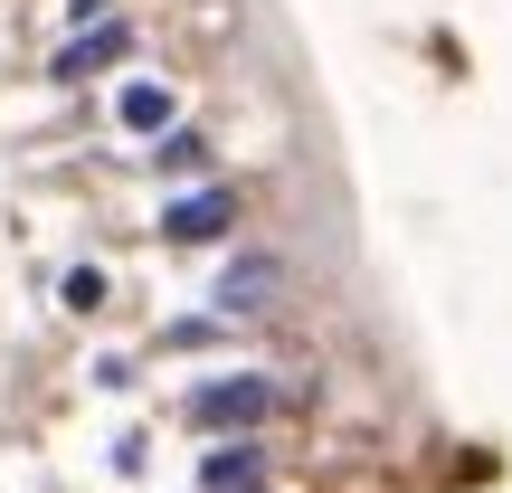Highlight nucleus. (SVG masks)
Returning a JSON list of instances; mask_svg holds the SVG:
<instances>
[{"mask_svg": "<svg viewBox=\"0 0 512 493\" xmlns=\"http://www.w3.org/2000/svg\"><path fill=\"white\" fill-rule=\"evenodd\" d=\"M266 418H275V380H256V370L190 389V427H266Z\"/></svg>", "mask_w": 512, "mask_h": 493, "instance_id": "nucleus-1", "label": "nucleus"}, {"mask_svg": "<svg viewBox=\"0 0 512 493\" xmlns=\"http://www.w3.org/2000/svg\"><path fill=\"white\" fill-rule=\"evenodd\" d=\"M228 228H238V190L228 181L190 190V200H162V238L171 247H209V238H228Z\"/></svg>", "mask_w": 512, "mask_h": 493, "instance_id": "nucleus-2", "label": "nucleus"}, {"mask_svg": "<svg viewBox=\"0 0 512 493\" xmlns=\"http://www.w3.org/2000/svg\"><path fill=\"white\" fill-rule=\"evenodd\" d=\"M275 294H285V256H228L219 275V313L238 323V313H266Z\"/></svg>", "mask_w": 512, "mask_h": 493, "instance_id": "nucleus-3", "label": "nucleus"}, {"mask_svg": "<svg viewBox=\"0 0 512 493\" xmlns=\"http://www.w3.org/2000/svg\"><path fill=\"white\" fill-rule=\"evenodd\" d=\"M114 57H133V29H124V19H95V29H76L67 48H57V67H48V76H67V86H76V76L114 67Z\"/></svg>", "mask_w": 512, "mask_h": 493, "instance_id": "nucleus-4", "label": "nucleus"}, {"mask_svg": "<svg viewBox=\"0 0 512 493\" xmlns=\"http://www.w3.org/2000/svg\"><path fill=\"white\" fill-rule=\"evenodd\" d=\"M200 484H209V493H256V484H266V446L238 427L228 446H209V456H200Z\"/></svg>", "mask_w": 512, "mask_h": 493, "instance_id": "nucleus-5", "label": "nucleus"}, {"mask_svg": "<svg viewBox=\"0 0 512 493\" xmlns=\"http://www.w3.org/2000/svg\"><path fill=\"white\" fill-rule=\"evenodd\" d=\"M114 114H124L133 133H171V124H181V105H171V86H152V76H133V86L114 95Z\"/></svg>", "mask_w": 512, "mask_h": 493, "instance_id": "nucleus-6", "label": "nucleus"}, {"mask_svg": "<svg viewBox=\"0 0 512 493\" xmlns=\"http://www.w3.org/2000/svg\"><path fill=\"white\" fill-rule=\"evenodd\" d=\"M152 171H171V181H190V171H209V133H190V124H171V133H152V152H143Z\"/></svg>", "mask_w": 512, "mask_h": 493, "instance_id": "nucleus-7", "label": "nucleus"}, {"mask_svg": "<svg viewBox=\"0 0 512 493\" xmlns=\"http://www.w3.org/2000/svg\"><path fill=\"white\" fill-rule=\"evenodd\" d=\"M57 294H67V313H105V275H95V266H76Z\"/></svg>", "mask_w": 512, "mask_h": 493, "instance_id": "nucleus-8", "label": "nucleus"}, {"mask_svg": "<svg viewBox=\"0 0 512 493\" xmlns=\"http://www.w3.org/2000/svg\"><path fill=\"white\" fill-rule=\"evenodd\" d=\"M67 19H76V29H95V19H114V0H67Z\"/></svg>", "mask_w": 512, "mask_h": 493, "instance_id": "nucleus-9", "label": "nucleus"}]
</instances>
